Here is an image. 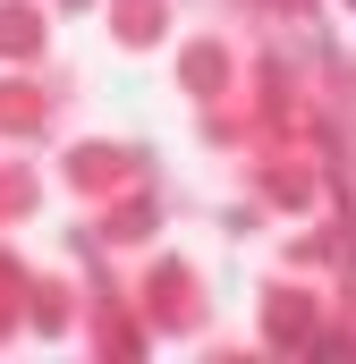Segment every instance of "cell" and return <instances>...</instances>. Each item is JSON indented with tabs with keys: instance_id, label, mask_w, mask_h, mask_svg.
Returning <instances> with one entry per match:
<instances>
[]
</instances>
